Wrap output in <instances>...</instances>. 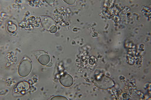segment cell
<instances>
[{"mask_svg":"<svg viewBox=\"0 0 151 100\" xmlns=\"http://www.w3.org/2000/svg\"><path fill=\"white\" fill-rule=\"evenodd\" d=\"M34 55L39 63L42 65L48 67L53 65V60L49 54L43 50H37L34 52Z\"/></svg>","mask_w":151,"mask_h":100,"instance_id":"cell-1","label":"cell"},{"mask_svg":"<svg viewBox=\"0 0 151 100\" xmlns=\"http://www.w3.org/2000/svg\"><path fill=\"white\" fill-rule=\"evenodd\" d=\"M32 69L31 62L29 60L25 59L21 62L18 66V73L21 77H27L30 74Z\"/></svg>","mask_w":151,"mask_h":100,"instance_id":"cell-2","label":"cell"},{"mask_svg":"<svg viewBox=\"0 0 151 100\" xmlns=\"http://www.w3.org/2000/svg\"><path fill=\"white\" fill-rule=\"evenodd\" d=\"M107 79L106 77L103 75H96L93 77L92 81L99 88L105 89L108 87L106 84L108 82Z\"/></svg>","mask_w":151,"mask_h":100,"instance_id":"cell-3","label":"cell"},{"mask_svg":"<svg viewBox=\"0 0 151 100\" xmlns=\"http://www.w3.org/2000/svg\"><path fill=\"white\" fill-rule=\"evenodd\" d=\"M59 81L62 86L67 88L72 87L74 83L73 77L70 74L67 73L61 75L60 77Z\"/></svg>","mask_w":151,"mask_h":100,"instance_id":"cell-4","label":"cell"},{"mask_svg":"<svg viewBox=\"0 0 151 100\" xmlns=\"http://www.w3.org/2000/svg\"><path fill=\"white\" fill-rule=\"evenodd\" d=\"M51 100H68L66 97L62 96H55L51 98Z\"/></svg>","mask_w":151,"mask_h":100,"instance_id":"cell-5","label":"cell"},{"mask_svg":"<svg viewBox=\"0 0 151 100\" xmlns=\"http://www.w3.org/2000/svg\"><path fill=\"white\" fill-rule=\"evenodd\" d=\"M49 31L52 33H55L57 31V28L56 26H53L50 28Z\"/></svg>","mask_w":151,"mask_h":100,"instance_id":"cell-6","label":"cell"}]
</instances>
